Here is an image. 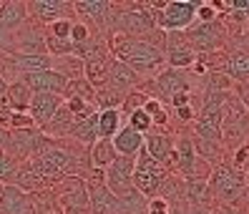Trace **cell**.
Here are the masks:
<instances>
[{"label":"cell","mask_w":249,"mask_h":214,"mask_svg":"<svg viewBox=\"0 0 249 214\" xmlns=\"http://www.w3.org/2000/svg\"><path fill=\"white\" fill-rule=\"evenodd\" d=\"M108 51L116 61L126 63L131 71H136L139 76H149V73H159V68L164 66V51L156 48L154 43L143 40V38H128L121 33H111Z\"/></svg>","instance_id":"1"},{"label":"cell","mask_w":249,"mask_h":214,"mask_svg":"<svg viewBox=\"0 0 249 214\" xmlns=\"http://www.w3.org/2000/svg\"><path fill=\"white\" fill-rule=\"evenodd\" d=\"M156 16L151 10H146L143 3H128V5H116L113 8V20H111V31L113 33H121L128 38H136V36H149L156 31Z\"/></svg>","instance_id":"2"},{"label":"cell","mask_w":249,"mask_h":214,"mask_svg":"<svg viewBox=\"0 0 249 214\" xmlns=\"http://www.w3.org/2000/svg\"><path fill=\"white\" fill-rule=\"evenodd\" d=\"M33 169L40 174L43 181H55V179H61V177H71L73 171L78 169V159L73 156L68 149L63 146H55L51 144L48 149H43L38 156H33L31 159Z\"/></svg>","instance_id":"3"},{"label":"cell","mask_w":249,"mask_h":214,"mask_svg":"<svg viewBox=\"0 0 249 214\" xmlns=\"http://www.w3.org/2000/svg\"><path fill=\"white\" fill-rule=\"evenodd\" d=\"M201 0H166L156 16V25L164 33H184L196 23V8Z\"/></svg>","instance_id":"4"},{"label":"cell","mask_w":249,"mask_h":214,"mask_svg":"<svg viewBox=\"0 0 249 214\" xmlns=\"http://www.w3.org/2000/svg\"><path fill=\"white\" fill-rule=\"evenodd\" d=\"M166 169L164 164L154 161L143 149L136 156V171H134V189L143 196V199H154L159 196V192L164 189L166 184Z\"/></svg>","instance_id":"5"},{"label":"cell","mask_w":249,"mask_h":214,"mask_svg":"<svg viewBox=\"0 0 249 214\" xmlns=\"http://www.w3.org/2000/svg\"><path fill=\"white\" fill-rule=\"evenodd\" d=\"M134 171H136V156H119L106 169V189L113 196H126L134 192Z\"/></svg>","instance_id":"6"},{"label":"cell","mask_w":249,"mask_h":214,"mask_svg":"<svg viewBox=\"0 0 249 214\" xmlns=\"http://www.w3.org/2000/svg\"><path fill=\"white\" fill-rule=\"evenodd\" d=\"M184 38H186L189 46H192L194 53L196 51L209 53V51H216L224 43V28L219 25V20H214V23H196V25H192L184 33Z\"/></svg>","instance_id":"7"},{"label":"cell","mask_w":249,"mask_h":214,"mask_svg":"<svg viewBox=\"0 0 249 214\" xmlns=\"http://www.w3.org/2000/svg\"><path fill=\"white\" fill-rule=\"evenodd\" d=\"M28 13L36 18L38 25H51L55 20H73V3L68 0H33L25 3Z\"/></svg>","instance_id":"8"},{"label":"cell","mask_w":249,"mask_h":214,"mask_svg":"<svg viewBox=\"0 0 249 214\" xmlns=\"http://www.w3.org/2000/svg\"><path fill=\"white\" fill-rule=\"evenodd\" d=\"M113 3L108 0H78L73 3V13L81 18V23L86 25H98V28H111L113 20Z\"/></svg>","instance_id":"9"},{"label":"cell","mask_w":249,"mask_h":214,"mask_svg":"<svg viewBox=\"0 0 249 214\" xmlns=\"http://www.w3.org/2000/svg\"><path fill=\"white\" fill-rule=\"evenodd\" d=\"M164 58L169 63V68H192L196 63V53L192 51V46L186 43L184 33H166V43H164Z\"/></svg>","instance_id":"10"},{"label":"cell","mask_w":249,"mask_h":214,"mask_svg":"<svg viewBox=\"0 0 249 214\" xmlns=\"http://www.w3.org/2000/svg\"><path fill=\"white\" fill-rule=\"evenodd\" d=\"M154 91H156V101H171L177 93H189V76L184 71L177 68H164L159 71L156 78H154Z\"/></svg>","instance_id":"11"},{"label":"cell","mask_w":249,"mask_h":214,"mask_svg":"<svg viewBox=\"0 0 249 214\" xmlns=\"http://www.w3.org/2000/svg\"><path fill=\"white\" fill-rule=\"evenodd\" d=\"M209 187L214 189L216 196L227 199V202H231V199H237L244 189V177L239 174L237 169L231 166H216L214 174H212V181Z\"/></svg>","instance_id":"12"},{"label":"cell","mask_w":249,"mask_h":214,"mask_svg":"<svg viewBox=\"0 0 249 214\" xmlns=\"http://www.w3.org/2000/svg\"><path fill=\"white\" fill-rule=\"evenodd\" d=\"M13 53H25V55H48L46 53V33L36 25H23L13 36Z\"/></svg>","instance_id":"13"},{"label":"cell","mask_w":249,"mask_h":214,"mask_svg":"<svg viewBox=\"0 0 249 214\" xmlns=\"http://www.w3.org/2000/svg\"><path fill=\"white\" fill-rule=\"evenodd\" d=\"M23 81L28 89L33 93H55V96H63L66 86H68V78H63L58 71H40V73H31V76H23L18 78Z\"/></svg>","instance_id":"14"},{"label":"cell","mask_w":249,"mask_h":214,"mask_svg":"<svg viewBox=\"0 0 249 214\" xmlns=\"http://www.w3.org/2000/svg\"><path fill=\"white\" fill-rule=\"evenodd\" d=\"M3 68H13V71H16V76L23 78V76H31V73H40V71H51L53 68V58H51V55L8 53Z\"/></svg>","instance_id":"15"},{"label":"cell","mask_w":249,"mask_h":214,"mask_svg":"<svg viewBox=\"0 0 249 214\" xmlns=\"http://www.w3.org/2000/svg\"><path fill=\"white\" fill-rule=\"evenodd\" d=\"M63 106V96H55V93H33L31 98V116L36 121V128L46 126L53 116L55 111Z\"/></svg>","instance_id":"16"},{"label":"cell","mask_w":249,"mask_h":214,"mask_svg":"<svg viewBox=\"0 0 249 214\" xmlns=\"http://www.w3.org/2000/svg\"><path fill=\"white\" fill-rule=\"evenodd\" d=\"M0 209H3V214H36V207L31 202V196H28L25 192H20L16 184L3 187V194H0Z\"/></svg>","instance_id":"17"},{"label":"cell","mask_w":249,"mask_h":214,"mask_svg":"<svg viewBox=\"0 0 249 214\" xmlns=\"http://www.w3.org/2000/svg\"><path fill=\"white\" fill-rule=\"evenodd\" d=\"M23 25H28V5L10 0V3H0V28L16 36Z\"/></svg>","instance_id":"18"},{"label":"cell","mask_w":249,"mask_h":214,"mask_svg":"<svg viewBox=\"0 0 249 214\" xmlns=\"http://www.w3.org/2000/svg\"><path fill=\"white\" fill-rule=\"evenodd\" d=\"M174 156H177V171L181 177L192 179L196 177V166H199V154L194 149V141L189 136H181L177 149H174Z\"/></svg>","instance_id":"19"},{"label":"cell","mask_w":249,"mask_h":214,"mask_svg":"<svg viewBox=\"0 0 249 214\" xmlns=\"http://www.w3.org/2000/svg\"><path fill=\"white\" fill-rule=\"evenodd\" d=\"M106 86L128 93V91H134V89H139V86H141V76L136 73V71H131L126 63L113 58L111 61V68H108V83Z\"/></svg>","instance_id":"20"},{"label":"cell","mask_w":249,"mask_h":214,"mask_svg":"<svg viewBox=\"0 0 249 214\" xmlns=\"http://www.w3.org/2000/svg\"><path fill=\"white\" fill-rule=\"evenodd\" d=\"M68 139H76L86 146H93L98 141V111L86 113V116H76V124L71 126Z\"/></svg>","instance_id":"21"},{"label":"cell","mask_w":249,"mask_h":214,"mask_svg":"<svg viewBox=\"0 0 249 214\" xmlns=\"http://www.w3.org/2000/svg\"><path fill=\"white\" fill-rule=\"evenodd\" d=\"M143 151L149 154L154 161H159V164H166L169 154L174 151L171 136H169V134H164V131H156V128H151V131L143 136Z\"/></svg>","instance_id":"22"},{"label":"cell","mask_w":249,"mask_h":214,"mask_svg":"<svg viewBox=\"0 0 249 214\" xmlns=\"http://www.w3.org/2000/svg\"><path fill=\"white\" fill-rule=\"evenodd\" d=\"M111 141H113V149H116L119 156H139V151L143 149V134L134 131L128 124L121 126V131L116 134Z\"/></svg>","instance_id":"23"},{"label":"cell","mask_w":249,"mask_h":214,"mask_svg":"<svg viewBox=\"0 0 249 214\" xmlns=\"http://www.w3.org/2000/svg\"><path fill=\"white\" fill-rule=\"evenodd\" d=\"M61 199L68 209H86L89 207V189H86V181H81L78 177H68V181L61 187Z\"/></svg>","instance_id":"24"},{"label":"cell","mask_w":249,"mask_h":214,"mask_svg":"<svg viewBox=\"0 0 249 214\" xmlns=\"http://www.w3.org/2000/svg\"><path fill=\"white\" fill-rule=\"evenodd\" d=\"M31 98H33V91L28 89L23 81H13V83H8V91L3 96V101L18 113H31Z\"/></svg>","instance_id":"25"},{"label":"cell","mask_w":249,"mask_h":214,"mask_svg":"<svg viewBox=\"0 0 249 214\" xmlns=\"http://www.w3.org/2000/svg\"><path fill=\"white\" fill-rule=\"evenodd\" d=\"M111 61L113 55H104V58H96V61H89L86 63V71H83V78L89 81L93 89H104V86L108 83V68H111Z\"/></svg>","instance_id":"26"},{"label":"cell","mask_w":249,"mask_h":214,"mask_svg":"<svg viewBox=\"0 0 249 214\" xmlns=\"http://www.w3.org/2000/svg\"><path fill=\"white\" fill-rule=\"evenodd\" d=\"M89 156H91V166L93 169H101V171H106L116 159H119V154H116L111 139H98L96 144L91 146Z\"/></svg>","instance_id":"27"},{"label":"cell","mask_w":249,"mask_h":214,"mask_svg":"<svg viewBox=\"0 0 249 214\" xmlns=\"http://www.w3.org/2000/svg\"><path fill=\"white\" fill-rule=\"evenodd\" d=\"M16 187L20 189V192H25V194H31V192H40L43 187H46V181L40 179V174L33 169V164L28 161V164H20V169H18V177H16Z\"/></svg>","instance_id":"28"},{"label":"cell","mask_w":249,"mask_h":214,"mask_svg":"<svg viewBox=\"0 0 249 214\" xmlns=\"http://www.w3.org/2000/svg\"><path fill=\"white\" fill-rule=\"evenodd\" d=\"M124 113L119 108L113 111H98V139H113L121 131Z\"/></svg>","instance_id":"29"},{"label":"cell","mask_w":249,"mask_h":214,"mask_svg":"<svg viewBox=\"0 0 249 214\" xmlns=\"http://www.w3.org/2000/svg\"><path fill=\"white\" fill-rule=\"evenodd\" d=\"M53 71H58L68 81H78V78H83L86 63L81 58H76V55H63V58H53Z\"/></svg>","instance_id":"30"},{"label":"cell","mask_w":249,"mask_h":214,"mask_svg":"<svg viewBox=\"0 0 249 214\" xmlns=\"http://www.w3.org/2000/svg\"><path fill=\"white\" fill-rule=\"evenodd\" d=\"M124 98H126L124 91L111 89V86H104V89H98V91H96V106H98L101 111H113V108H119V111H121Z\"/></svg>","instance_id":"31"},{"label":"cell","mask_w":249,"mask_h":214,"mask_svg":"<svg viewBox=\"0 0 249 214\" xmlns=\"http://www.w3.org/2000/svg\"><path fill=\"white\" fill-rule=\"evenodd\" d=\"M63 98H81L86 104H93L96 106V89L86 81V78H78V81H68L66 91H63Z\"/></svg>","instance_id":"32"},{"label":"cell","mask_w":249,"mask_h":214,"mask_svg":"<svg viewBox=\"0 0 249 214\" xmlns=\"http://www.w3.org/2000/svg\"><path fill=\"white\" fill-rule=\"evenodd\" d=\"M224 73L237 78V81H244L249 78V53H234L224 61Z\"/></svg>","instance_id":"33"},{"label":"cell","mask_w":249,"mask_h":214,"mask_svg":"<svg viewBox=\"0 0 249 214\" xmlns=\"http://www.w3.org/2000/svg\"><path fill=\"white\" fill-rule=\"evenodd\" d=\"M18 169H20V161L16 156H10L8 151H0V184L3 187H10L18 177Z\"/></svg>","instance_id":"34"},{"label":"cell","mask_w":249,"mask_h":214,"mask_svg":"<svg viewBox=\"0 0 249 214\" xmlns=\"http://www.w3.org/2000/svg\"><path fill=\"white\" fill-rule=\"evenodd\" d=\"M46 53H51L53 58L73 55V43H71V38H53V36H46Z\"/></svg>","instance_id":"35"},{"label":"cell","mask_w":249,"mask_h":214,"mask_svg":"<svg viewBox=\"0 0 249 214\" xmlns=\"http://www.w3.org/2000/svg\"><path fill=\"white\" fill-rule=\"evenodd\" d=\"M149 93H143L141 89H134V91H128L126 93V98H124V106H121V113L124 116H131L134 111H139V108H143V104L149 101Z\"/></svg>","instance_id":"36"},{"label":"cell","mask_w":249,"mask_h":214,"mask_svg":"<svg viewBox=\"0 0 249 214\" xmlns=\"http://www.w3.org/2000/svg\"><path fill=\"white\" fill-rule=\"evenodd\" d=\"M209 189V181L204 179V177H192V179H186V199L192 204H199L204 194H207Z\"/></svg>","instance_id":"37"},{"label":"cell","mask_w":249,"mask_h":214,"mask_svg":"<svg viewBox=\"0 0 249 214\" xmlns=\"http://www.w3.org/2000/svg\"><path fill=\"white\" fill-rule=\"evenodd\" d=\"M128 126L131 128H134V131H139V134H149L151 131V128H154V124H151V116H149V113H146L143 108H139V111H134V113H131V116H128Z\"/></svg>","instance_id":"38"},{"label":"cell","mask_w":249,"mask_h":214,"mask_svg":"<svg viewBox=\"0 0 249 214\" xmlns=\"http://www.w3.org/2000/svg\"><path fill=\"white\" fill-rule=\"evenodd\" d=\"M28 128H36V121H33L31 113H18V111H13L8 131H28Z\"/></svg>","instance_id":"39"},{"label":"cell","mask_w":249,"mask_h":214,"mask_svg":"<svg viewBox=\"0 0 249 214\" xmlns=\"http://www.w3.org/2000/svg\"><path fill=\"white\" fill-rule=\"evenodd\" d=\"M93 36V31L86 23H81V20H73V28H71V43L73 46H81V43H86Z\"/></svg>","instance_id":"40"},{"label":"cell","mask_w":249,"mask_h":214,"mask_svg":"<svg viewBox=\"0 0 249 214\" xmlns=\"http://www.w3.org/2000/svg\"><path fill=\"white\" fill-rule=\"evenodd\" d=\"M196 20L199 23H214L219 20V13L214 10V5L209 3V0H201L199 8H196Z\"/></svg>","instance_id":"41"},{"label":"cell","mask_w":249,"mask_h":214,"mask_svg":"<svg viewBox=\"0 0 249 214\" xmlns=\"http://www.w3.org/2000/svg\"><path fill=\"white\" fill-rule=\"evenodd\" d=\"M71 28H73V20H55L48 25L46 36H53V38H71Z\"/></svg>","instance_id":"42"},{"label":"cell","mask_w":249,"mask_h":214,"mask_svg":"<svg viewBox=\"0 0 249 214\" xmlns=\"http://www.w3.org/2000/svg\"><path fill=\"white\" fill-rule=\"evenodd\" d=\"M146 214H171V207L164 196H154L146 202Z\"/></svg>","instance_id":"43"},{"label":"cell","mask_w":249,"mask_h":214,"mask_svg":"<svg viewBox=\"0 0 249 214\" xmlns=\"http://www.w3.org/2000/svg\"><path fill=\"white\" fill-rule=\"evenodd\" d=\"M0 53H13V36L0 28Z\"/></svg>","instance_id":"44"},{"label":"cell","mask_w":249,"mask_h":214,"mask_svg":"<svg viewBox=\"0 0 249 214\" xmlns=\"http://www.w3.org/2000/svg\"><path fill=\"white\" fill-rule=\"evenodd\" d=\"M174 108H181V106H189V104H192V96H189V93H177V96H174L171 98V101H169Z\"/></svg>","instance_id":"45"},{"label":"cell","mask_w":249,"mask_h":214,"mask_svg":"<svg viewBox=\"0 0 249 214\" xmlns=\"http://www.w3.org/2000/svg\"><path fill=\"white\" fill-rule=\"evenodd\" d=\"M177 116H179V121H192V119H196V113H194L192 104H189V106H181V108H177Z\"/></svg>","instance_id":"46"},{"label":"cell","mask_w":249,"mask_h":214,"mask_svg":"<svg viewBox=\"0 0 249 214\" xmlns=\"http://www.w3.org/2000/svg\"><path fill=\"white\" fill-rule=\"evenodd\" d=\"M161 108H164V106H161V101H156V98H149V101L143 104V111L149 113V116H156Z\"/></svg>","instance_id":"47"},{"label":"cell","mask_w":249,"mask_h":214,"mask_svg":"<svg viewBox=\"0 0 249 214\" xmlns=\"http://www.w3.org/2000/svg\"><path fill=\"white\" fill-rule=\"evenodd\" d=\"M5 91H8V81H5V76L0 73V98L5 96Z\"/></svg>","instance_id":"48"},{"label":"cell","mask_w":249,"mask_h":214,"mask_svg":"<svg viewBox=\"0 0 249 214\" xmlns=\"http://www.w3.org/2000/svg\"><path fill=\"white\" fill-rule=\"evenodd\" d=\"M5 58H8V53H0V68H3V63H5Z\"/></svg>","instance_id":"49"},{"label":"cell","mask_w":249,"mask_h":214,"mask_svg":"<svg viewBox=\"0 0 249 214\" xmlns=\"http://www.w3.org/2000/svg\"><path fill=\"white\" fill-rule=\"evenodd\" d=\"M0 194H3V184H0Z\"/></svg>","instance_id":"50"},{"label":"cell","mask_w":249,"mask_h":214,"mask_svg":"<svg viewBox=\"0 0 249 214\" xmlns=\"http://www.w3.org/2000/svg\"><path fill=\"white\" fill-rule=\"evenodd\" d=\"M46 214H55V212H46Z\"/></svg>","instance_id":"51"},{"label":"cell","mask_w":249,"mask_h":214,"mask_svg":"<svg viewBox=\"0 0 249 214\" xmlns=\"http://www.w3.org/2000/svg\"><path fill=\"white\" fill-rule=\"evenodd\" d=\"M0 214H3V209H0Z\"/></svg>","instance_id":"52"},{"label":"cell","mask_w":249,"mask_h":214,"mask_svg":"<svg viewBox=\"0 0 249 214\" xmlns=\"http://www.w3.org/2000/svg\"><path fill=\"white\" fill-rule=\"evenodd\" d=\"M247 119H249V113H247Z\"/></svg>","instance_id":"53"}]
</instances>
